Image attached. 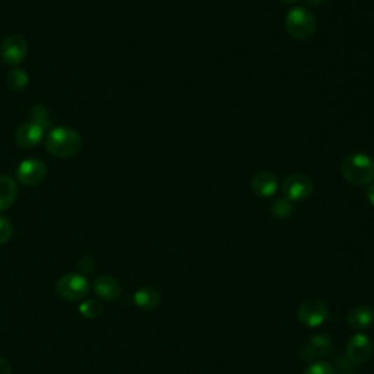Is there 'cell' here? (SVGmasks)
Here are the masks:
<instances>
[{"label":"cell","instance_id":"obj_26","mask_svg":"<svg viewBox=\"0 0 374 374\" xmlns=\"http://www.w3.org/2000/svg\"><path fill=\"white\" fill-rule=\"evenodd\" d=\"M281 2H283V4H288V5H294V4H297V2H298V0H281Z\"/></svg>","mask_w":374,"mask_h":374},{"label":"cell","instance_id":"obj_16","mask_svg":"<svg viewBox=\"0 0 374 374\" xmlns=\"http://www.w3.org/2000/svg\"><path fill=\"white\" fill-rule=\"evenodd\" d=\"M16 183L8 175H0V212L8 211L16 201Z\"/></svg>","mask_w":374,"mask_h":374},{"label":"cell","instance_id":"obj_10","mask_svg":"<svg viewBox=\"0 0 374 374\" xmlns=\"http://www.w3.org/2000/svg\"><path fill=\"white\" fill-rule=\"evenodd\" d=\"M332 351V342L329 340V336L326 335H314L312 336L309 342L301 348L300 351V359L305 361H312L314 359L326 357Z\"/></svg>","mask_w":374,"mask_h":374},{"label":"cell","instance_id":"obj_2","mask_svg":"<svg viewBox=\"0 0 374 374\" xmlns=\"http://www.w3.org/2000/svg\"><path fill=\"white\" fill-rule=\"evenodd\" d=\"M46 148L56 158L75 156L82 149V138L74 129L58 128L47 136Z\"/></svg>","mask_w":374,"mask_h":374},{"label":"cell","instance_id":"obj_18","mask_svg":"<svg viewBox=\"0 0 374 374\" xmlns=\"http://www.w3.org/2000/svg\"><path fill=\"white\" fill-rule=\"evenodd\" d=\"M31 121L34 124H37V126H40L43 131L44 129H48L51 124H53V120L50 117V113L47 110V107L44 105H35L32 112H31Z\"/></svg>","mask_w":374,"mask_h":374},{"label":"cell","instance_id":"obj_24","mask_svg":"<svg viewBox=\"0 0 374 374\" xmlns=\"http://www.w3.org/2000/svg\"><path fill=\"white\" fill-rule=\"evenodd\" d=\"M367 199L368 202L374 206V182L371 185H368V190H367Z\"/></svg>","mask_w":374,"mask_h":374},{"label":"cell","instance_id":"obj_23","mask_svg":"<svg viewBox=\"0 0 374 374\" xmlns=\"http://www.w3.org/2000/svg\"><path fill=\"white\" fill-rule=\"evenodd\" d=\"M0 374H12V366L4 357H0Z\"/></svg>","mask_w":374,"mask_h":374},{"label":"cell","instance_id":"obj_21","mask_svg":"<svg viewBox=\"0 0 374 374\" xmlns=\"http://www.w3.org/2000/svg\"><path fill=\"white\" fill-rule=\"evenodd\" d=\"M302 374H336V370L330 363L323 361V360H317L312 363L310 366H307V368Z\"/></svg>","mask_w":374,"mask_h":374},{"label":"cell","instance_id":"obj_8","mask_svg":"<svg viewBox=\"0 0 374 374\" xmlns=\"http://www.w3.org/2000/svg\"><path fill=\"white\" fill-rule=\"evenodd\" d=\"M373 354V342L370 338L360 332L349 338L347 344V357L354 364H364Z\"/></svg>","mask_w":374,"mask_h":374},{"label":"cell","instance_id":"obj_13","mask_svg":"<svg viewBox=\"0 0 374 374\" xmlns=\"http://www.w3.org/2000/svg\"><path fill=\"white\" fill-rule=\"evenodd\" d=\"M94 291L101 300L113 301L121 294V283L112 275H102L95 279Z\"/></svg>","mask_w":374,"mask_h":374},{"label":"cell","instance_id":"obj_12","mask_svg":"<svg viewBox=\"0 0 374 374\" xmlns=\"http://www.w3.org/2000/svg\"><path fill=\"white\" fill-rule=\"evenodd\" d=\"M373 323H374V312L368 306L354 307L349 310L347 316V325L357 332L367 330Z\"/></svg>","mask_w":374,"mask_h":374},{"label":"cell","instance_id":"obj_22","mask_svg":"<svg viewBox=\"0 0 374 374\" xmlns=\"http://www.w3.org/2000/svg\"><path fill=\"white\" fill-rule=\"evenodd\" d=\"M13 234V225L12 222L5 218V217H0V246L6 244Z\"/></svg>","mask_w":374,"mask_h":374},{"label":"cell","instance_id":"obj_19","mask_svg":"<svg viewBox=\"0 0 374 374\" xmlns=\"http://www.w3.org/2000/svg\"><path fill=\"white\" fill-rule=\"evenodd\" d=\"M104 306L98 300H86L79 305V313L86 319H97L102 314Z\"/></svg>","mask_w":374,"mask_h":374},{"label":"cell","instance_id":"obj_7","mask_svg":"<svg viewBox=\"0 0 374 374\" xmlns=\"http://www.w3.org/2000/svg\"><path fill=\"white\" fill-rule=\"evenodd\" d=\"M27 40L21 35H9L0 44V59L9 66H18L27 58Z\"/></svg>","mask_w":374,"mask_h":374},{"label":"cell","instance_id":"obj_11","mask_svg":"<svg viewBox=\"0 0 374 374\" xmlns=\"http://www.w3.org/2000/svg\"><path fill=\"white\" fill-rule=\"evenodd\" d=\"M43 133L44 131L40 126H37V124H34L32 121H27L16 129L15 139L18 142V145L22 148H34L41 142Z\"/></svg>","mask_w":374,"mask_h":374},{"label":"cell","instance_id":"obj_15","mask_svg":"<svg viewBox=\"0 0 374 374\" xmlns=\"http://www.w3.org/2000/svg\"><path fill=\"white\" fill-rule=\"evenodd\" d=\"M159 301H161V294L154 287H144L135 293L133 295V302L138 309L140 310H154L158 307Z\"/></svg>","mask_w":374,"mask_h":374},{"label":"cell","instance_id":"obj_1","mask_svg":"<svg viewBox=\"0 0 374 374\" xmlns=\"http://www.w3.org/2000/svg\"><path fill=\"white\" fill-rule=\"evenodd\" d=\"M341 174L352 186H366L374 182V159L366 154L348 155L341 164Z\"/></svg>","mask_w":374,"mask_h":374},{"label":"cell","instance_id":"obj_5","mask_svg":"<svg viewBox=\"0 0 374 374\" xmlns=\"http://www.w3.org/2000/svg\"><path fill=\"white\" fill-rule=\"evenodd\" d=\"M328 314L329 312L326 302L319 298H310L302 301L297 310L298 320L307 328H317L325 323Z\"/></svg>","mask_w":374,"mask_h":374},{"label":"cell","instance_id":"obj_14","mask_svg":"<svg viewBox=\"0 0 374 374\" xmlns=\"http://www.w3.org/2000/svg\"><path fill=\"white\" fill-rule=\"evenodd\" d=\"M252 189L260 198H271L278 190L276 177L269 171H260L253 177Z\"/></svg>","mask_w":374,"mask_h":374},{"label":"cell","instance_id":"obj_9","mask_svg":"<svg viewBox=\"0 0 374 374\" xmlns=\"http://www.w3.org/2000/svg\"><path fill=\"white\" fill-rule=\"evenodd\" d=\"M47 174V168L43 161L35 158H29L22 161L16 170V177L25 186H37L40 185Z\"/></svg>","mask_w":374,"mask_h":374},{"label":"cell","instance_id":"obj_3","mask_svg":"<svg viewBox=\"0 0 374 374\" xmlns=\"http://www.w3.org/2000/svg\"><path fill=\"white\" fill-rule=\"evenodd\" d=\"M285 28H287V32L293 39L298 41H306L314 35L317 28V20L312 11L298 6L287 13V18H285Z\"/></svg>","mask_w":374,"mask_h":374},{"label":"cell","instance_id":"obj_4","mask_svg":"<svg viewBox=\"0 0 374 374\" xmlns=\"http://www.w3.org/2000/svg\"><path fill=\"white\" fill-rule=\"evenodd\" d=\"M91 285L82 274H65L56 283L58 294L67 301H81L90 294Z\"/></svg>","mask_w":374,"mask_h":374},{"label":"cell","instance_id":"obj_20","mask_svg":"<svg viewBox=\"0 0 374 374\" xmlns=\"http://www.w3.org/2000/svg\"><path fill=\"white\" fill-rule=\"evenodd\" d=\"M271 212L276 218H288L293 213V205L288 199H278L272 203Z\"/></svg>","mask_w":374,"mask_h":374},{"label":"cell","instance_id":"obj_25","mask_svg":"<svg viewBox=\"0 0 374 374\" xmlns=\"http://www.w3.org/2000/svg\"><path fill=\"white\" fill-rule=\"evenodd\" d=\"M306 2L312 6H320V5L325 4V0H306Z\"/></svg>","mask_w":374,"mask_h":374},{"label":"cell","instance_id":"obj_6","mask_svg":"<svg viewBox=\"0 0 374 374\" xmlns=\"http://www.w3.org/2000/svg\"><path fill=\"white\" fill-rule=\"evenodd\" d=\"M282 192L288 201H306L313 193V182L309 175L295 173L283 180Z\"/></svg>","mask_w":374,"mask_h":374},{"label":"cell","instance_id":"obj_17","mask_svg":"<svg viewBox=\"0 0 374 374\" xmlns=\"http://www.w3.org/2000/svg\"><path fill=\"white\" fill-rule=\"evenodd\" d=\"M28 82H29L28 74L22 69H13L8 75V85L12 91H16V93L24 91Z\"/></svg>","mask_w":374,"mask_h":374}]
</instances>
